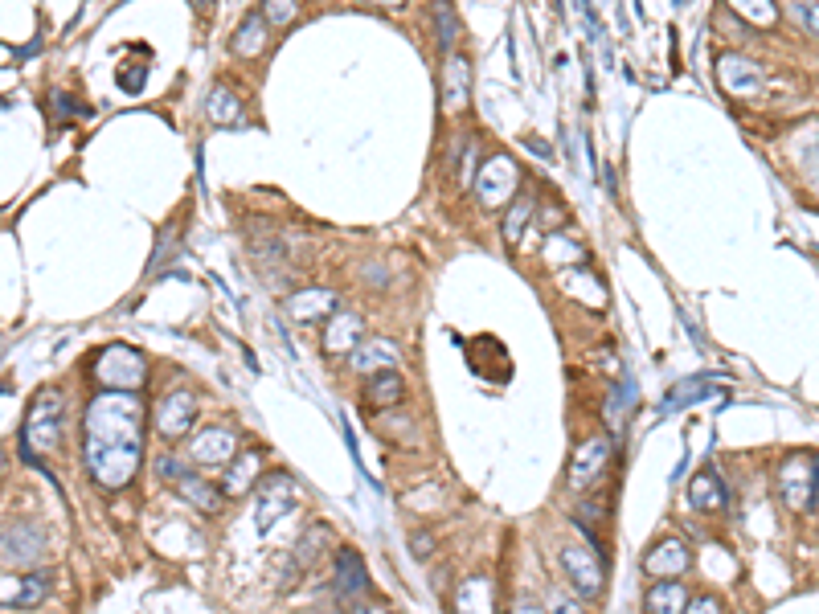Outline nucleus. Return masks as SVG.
Instances as JSON below:
<instances>
[{"label":"nucleus","mask_w":819,"mask_h":614,"mask_svg":"<svg viewBox=\"0 0 819 614\" xmlns=\"http://www.w3.org/2000/svg\"><path fill=\"white\" fill-rule=\"evenodd\" d=\"M414 549H418V553H422V557H426V553H430V541H426V533H418V541H414Z\"/></svg>","instance_id":"obj_36"},{"label":"nucleus","mask_w":819,"mask_h":614,"mask_svg":"<svg viewBox=\"0 0 819 614\" xmlns=\"http://www.w3.org/2000/svg\"><path fill=\"white\" fill-rule=\"evenodd\" d=\"M467 62L459 54L447 58V70H443V107L447 111H463L467 107Z\"/></svg>","instance_id":"obj_21"},{"label":"nucleus","mask_w":819,"mask_h":614,"mask_svg":"<svg viewBox=\"0 0 819 614\" xmlns=\"http://www.w3.org/2000/svg\"><path fill=\"white\" fill-rule=\"evenodd\" d=\"M562 565H566V578L574 582V590L582 594V598H598L602 594V565H598V557L586 549V545H566L562 549Z\"/></svg>","instance_id":"obj_8"},{"label":"nucleus","mask_w":819,"mask_h":614,"mask_svg":"<svg viewBox=\"0 0 819 614\" xmlns=\"http://www.w3.org/2000/svg\"><path fill=\"white\" fill-rule=\"evenodd\" d=\"M258 463H263V455L258 451H246L242 459H234L230 463V475H226V484H222V492L226 496H242L254 479H258Z\"/></svg>","instance_id":"obj_23"},{"label":"nucleus","mask_w":819,"mask_h":614,"mask_svg":"<svg viewBox=\"0 0 819 614\" xmlns=\"http://www.w3.org/2000/svg\"><path fill=\"white\" fill-rule=\"evenodd\" d=\"M516 185H521V168H516V160H512L508 152L488 156L484 168L476 172V197H480L488 209L508 205V197L516 193Z\"/></svg>","instance_id":"obj_4"},{"label":"nucleus","mask_w":819,"mask_h":614,"mask_svg":"<svg viewBox=\"0 0 819 614\" xmlns=\"http://www.w3.org/2000/svg\"><path fill=\"white\" fill-rule=\"evenodd\" d=\"M811 185H815V193H819V172H815V177H811Z\"/></svg>","instance_id":"obj_40"},{"label":"nucleus","mask_w":819,"mask_h":614,"mask_svg":"<svg viewBox=\"0 0 819 614\" xmlns=\"http://www.w3.org/2000/svg\"><path fill=\"white\" fill-rule=\"evenodd\" d=\"M688 610V594L680 590L676 578H664L648 590V598H643V614H684Z\"/></svg>","instance_id":"obj_19"},{"label":"nucleus","mask_w":819,"mask_h":614,"mask_svg":"<svg viewBox=\"0 0 819 614\" xmlns=\"http://www.w3.org/2000/svg\"><path fill=\"white\" fill-rule=\"evenodd\" d=\"M95 377L107 385V389H127V393H136L148 377V361L136 353V348H127V344H111L99 353L95 361Z\"/></svg>","instance_id":"obj_3"},{"label":"nucleus","mask_w":819,"mask_h":614,"mask_svg":"<svg viewBox=\"0 0 819 614\" xmlns=\"http://www.w3.org/2000/svg\"><path fill=\"white\" fill-rule=\"evenodd\" d=\"M779 492L791 508H815L819 496V455H791L779 471Z\"/></svg>","instance_id":"obj_5"},{"label":"nucleus","mask_w":819,"mask_h":614,"mask_svg":"<svg viewBox=\"0 0 819 614\" xmlns=\"http://www.w3.org/2000/svg\"><path fill=\"white\" fill-rule=\"evenodd\" d=\"M529 217H533V201L529 197H521L512 209H508V217H504V242L508 246H516L521 242V234H525V226H529Z\"/></svg>","instance_id":"obj_28"},{"label":"nucleus","mask_w":819,"mask_h":614,"mask_svg":"<svg viewBox=\"0 0 819 614\" xmlns=\"http://www.w3.org/2000/svg\"><path fill=\"white\" fill-rule=\"evenodd\" d=\"M365 590H369V574H365L361 553L357 549H340L336 553V594L344 602H357V598H365Z\"/></svg>","instance_id":"obj_13"},{"label":"nucleus","mask_w":819,"mask_h":614,"mask_svg":"<svg viewBox=\"0 0 819 614\" xmlns=\"http://www.w3.org/2000/svg\"><path fill=\"white\" fill-rule=\"evenodd\" d=\"M332 307H336V295L324 291V287L299 291V295L287 299V312H291L295 320H324V316H332Z\"/></svg>","instance_id":"obj_20"},{"label":"nucleus","mask_w":819,"mask_h":614,"mask_svg":"<svg viewBox=\"0 0 819 614\" xmlns=\"http://www.w3.org/2000/svg\"><path fill=\"white\" fill-rule=\"evenodd\" d=\"M193 418H197V402H193V393H189V389H172V393H164L160 406H156V414H152L160 438H168V443H172V438H185V434L193 430Z\"/></svg>","instance_id":"obj_6"},{"label":"nucleus","mask_w":819,"mask_h":614,"mask_svg":"<svg viewBox=\"0 0 819 614\" xmlns=\"http://www.w3.org/2000/svg\"><path fill=\"white\" fill-rule=\"evenodd\" d=\"M353 365H357L361 373H369L373 365H385V369H394V365H398V353H394V348H390V344H377V340H365V344L357 348V353H353Z\"/></svg>","instance_id":"obj_25"},{"label":"nucleus","mask_w":819,"mask_h":614,"mask_svg":"<svg viewBox=\"0 0 819 614\" xmlns=\"http://www.w3.org/2000/svg\"><path fill=\"white\" fill-rule=\"evenodd\" d=\"M263 46H267V17H263V13H250V17L238 25V33H234V50H238L242 58H258V54H263Z\"/></svg>","instance_id":"obj_22"},{"label":"nucleus","mask_w":819,"mask_h":614,"mask_svg":"<svg viewBox=\"0 0 819 614\" xmlns=\"http://www.w3.org/2000/svg\"><path fill=\"white\" fill-rule=\"evenodd\" d=\"M234 451H238V438L222 426H209L193 438V459L213 467V463H234Z\"/></svg>","instance_id":"obj_14"},{"label":"nucleus","mask_w":819,"mask_h":614,"mask_svg":"<svg viewBox=\"0 0 819 614\" xmlns=\"http://www.w3.org/2000/svg\"><path fill=\"white\" fill-rule=\"evenodd\" d=\"M373 5H385V9H394V5H402V0H373Z\"/></svg>","instance_id":"obj_38"},{"label":"nucleus","mask_w":819,"mask_h":614,"mask_svg":"<svg viewBox=\"0 0 819 614\" xmlns=\"http://www.w3.org/2000/svg\"><path fill=\"white\" fill-rule=\"evenodd\" d=\"M209 119L218 127H238L242 123V103L226 91V86H213L209 91Z\"/></svg>","instance_id":"obj_24"},{"label":"nucleus","mask_w":819,"mask_h":614,"mask_svg":"<svg viewBox=\"0 0 819 614\" xmlns=\"http://www.w3.org/2000/svg\"><path fill=\"white\" fill-rule=\"evenodd\" d=\"M435 29H439V46H443V50H451L459 29H455V13H451L447 5H439V9H435Z\"/></svg>","instance_id":"obj_31"},{"label":"nucleus","mask_w":819,"mask_h":614,"mask_svg":"<svg viewBox=\"0 0 819 614\" xmlns=\"http://www.w3.org/2000/svg\"><path fill=\"white\" fill-rule=\"evenodd\" d=\"M795 17L803 29H811L819 37V0H795Z\"/></svg>","instance_id":"obj_32"},{"label":"nucleus","mask_w":819,"mask_h":614,"mask_svg":"<svg viewBox=\"0 0 819 614\" xmlns=\"http://www.w3.org/2000/svg\"><path fill=\"white\" fill-rule=\"evenodd\" d=\"M688 504L701 508V512H721V508L729 504L721 475H717V471H697L693 484H688Z\"/></svg>","instance_id":"obj_17"},{"label":"nucleus","mask_w":819,"mask_h":614,"mask_svg":"<svg viewBox=\"0 0 819 614\" xmlns=\"http://www.w3.org/2000/svg\"><path fill=\"white\" fill-rule=\"evenodd\" d=\"M324 549V529H308L295 545V569H308V561H316Z\"/></svg>","instance_id":"obj_29"},{"label":"nucleus","mask_w":819,"mask_h":614,"mask_svg":"<svg viewBox=\"0 0 819 614\" xmlns=\"http://www.w3.org/2000/svg\"><path fill=\"white\" fill-rule=\"evenodd\" d=\"M189 5H193V9H209V5H213V0H189Z\"/></svg>","instance_id":"obj_37"},{"label":"nucleus","mask_w":819,"mask_h":614,"mask_svg":"<svg viewBox=\"0 0 819 614\" xmlns=\"http://www.w3.org/2000/svg\"><path fill=\"white\" fill-rule=\"evenodd\" d=\"M291 496H295V484L291 475H267L263 479V492H258V533H271L275 520L291 512Z\"/></svg>","instance_id":"obj_9"},{"label":"nucleus","mask_w":819,"mask_h":614,"mask_svg":"<svg viewBox=\"0 0 819 614\" xmlns=\"http://www.w3.org/2000/svg\"><path fill=\"white\" fill-rule=\"evenodd\" d=\"M177 488L197 504V508H218V500H222V492L213 488V484H205L201 475H193V471H185L181 479H177Z\"/></svg>","instance_id":"obj_26"},{"label":"nucleus","mask_w":819,"mask_h":614,"mask_svg":"<svg viewBox=\"0 0 819 614\" xmlns=\"http://www.w3.org/2000/svg\"><path fill=\"white\" fill-rule=\"evenodd\" d=\"M574 5H578V13H582V21L594 29V33H602L598 29V13H594V5H590V0H574Z\"/></svg>","instance_id":"obj_34"},{"label":"nucleus","mask_w":819,"mask_h":614,"mask_svg":"<svg viewBox=\"0 0 819 614\" xmlns=\"http://www.w3.org/2000/svg\"><path fill=\"white\" fill-rule=\"evenodd\" d=\"M717 78H721V86L729 95H758L762 91V70L754 66V62H746V58H738V54H725L721 62H717Z\"/></svg>","instance_id":"obj_12"},{"label":"nucleus","mask_w":819,"mask_h":614,"mask_svg":"<svg viewBox=\"0 0 819 614\" xmlns=\"http://www.w3.org/2000/svg\"><path fill=\"white\" fill-rule=\"evenodd\" d=\"M365 340H361V316H353V312H336L332 316V324H328V332H324V348L332 357H340V353H357Z\"/></svg>","instance_id":"obj_15"},{"label":"nucleus","mask_w":819,"mask_h":614,"mask_svg":"<svg viewBox=\"0 0 819 614\" xmlns=\"http://www.w3.org/2000/svg\"><path fill=\"white\" fill-rule=\"evenodd\" d=\"M258 13L267 17V25L283 29V25L295 21V0H263V9H258Z\"/></svg>","instance_id":"obj_30"},{"label":"nucleus","mask_w":819,"mask_h":614,"mask_svg":"<svg viewBox=\"0 0 819 614\" xmlns=\"http://www.w3.org/2000/svg\"><path fill=\"white\" fill-rule=\"evenodd\" d=\"M46 594H50V569H33V574H25V578H17V586L9 582V590H5V606H41L46 602Z\"/></svg>","instance_id":"obj_18"},{"label":"nucleus","mask_w":819,"mask_h":614,"mask_svg":"<svg viewBox=\"0 0 819 614\" xmlns=\"http://www.w3.org/2000/svg\"><path fill=\"white\" fill-rule=\"evenodd\" d=\"M553 614H578V610H574V606H557Z\"/></svg>","instance_id":"obj_39"},{"label":"nucleus","mask_w":819,"mask_h":614,"mask_svg":"<svg viewBox=\"0 0 819 614\" xmlns=\"http://www.w3.org/2000/svg\"><path fill=\"white\" fill-rule=\"evenodd\" d=\"M349 614H390V610H385V606H377V602H349Z\"/></svg>","instance_id":"obj_35"},{"label":"nucleus","mask_w":819,"mask_h":614,"mask_svg":"<svg viewBox=\"0 0 819 614\" xmlns=\"http://www.w3.org/2000/svg\"><path fill=\"white\" fill-rule=\"evenodd\" d=\"M58 438H62V393L41 389L25 414V426H21V455L33 463L37 451H54Z\"/></svg>","instance_id":"obj_2"},{"label":"nucleus","mask_w":819,"mask_h":614,"mask_svg":"<svg viewBox=\"0 0 819 614\" xmlns=\"http://www.w3.org/2000/svg\"><path fill=\"white\" fill-rule=\"evenodd\" d=\"M688 569V545L680 537H664L660 545H652V553L643 557V574L664 582V578H680Z\"/></svg>","instance_id":"obj_11"},{"label":"nucleus","mask_w":819,"mask_h":614,"mask_svg":"<svg viewBox=\"0 0 819 614\" xmlns=\"http://www.w3.org/2000/svg\"><path fill=\"white\" fill-rule=\"evenodd\" d=\"M82 459L99 488H127L144 459V402L127 389H103L86 406Z\"/></svg>","instance_id":"obj_1"},{"label":"nucleus","mask_w":819,"mask_h":614,"mask_svg":"<svg viewBox=\"0 0 819 614\" xmlns=\"http://www.w3.org/2000/svg\"><path fill=\"white\" fill-rule=\"evenodd\" d=\"M41 553H46V537H41L37 524H9L5 529V565H37Z\"/></svg>","instance_id":"obj_10"},{"label":"nucleus","mask_w":819,"mask_h":614,"mask_svg":"<svg viewBox=\"0 0 819 614\" xmlns=\"http://www.w3.org/2000/svg\"><path fill=\"white\" fill-rule=\"evenodd\" d=\"M607 463H611V438H586L570 459V488L586 492L590 484H598V475L607 471Z\"/></svg>","instance_id":"obj_7"},{"label":"nucleus","mask_w":819,"mask_h":614,"mask_svg":"<svg viewBox=\"0 0 819 614\" xmlns=\"http://www.w3.org/2000/svg\"><path fill=\"white\" fill-rule=\"evenodd\" d=\"M729 9H734L742 21H750V25H774V21H779L774 0H729Z\"/></svg>","instance_id":"obj_27"},{"label":"nucleus","mask_w":819,"mask_h":614,"mask_svg":"<svg viewBox=\"0 0 819 614\" xmlns=\"http://www.w3.org/2000/svg\"><path fill=\"white\" fill-rule=\"evenodd\" d=\"M684 614H721V602H717V598H709V594H701V598L688 602V610H684Z\"/></svg>","instance_id":"obj_33"},{"label":"nucleus","mask_w":819,"mask_h":614,"mask_svg":"<svg viewBox=\"0 0 819 614\" xmlns=\"http://www.w3.org/2000/svg\"><path fill=\"white\" fill-rule=\"evenodd\" d=\"M402 393H406V381H402L394 369L369 373V381H365V406H373V410H390V406L402 402Z\"/></svg>","instance_id":"obj_16"}]
</instances>
